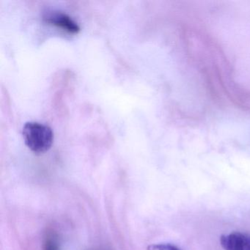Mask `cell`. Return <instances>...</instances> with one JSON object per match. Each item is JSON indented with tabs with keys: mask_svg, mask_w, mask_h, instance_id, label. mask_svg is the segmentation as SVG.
Instances as JSON below:
<instances>
[{
	"mask_svg": "<svg viewBox=\"0 0 250 250\" xmlns=\"http://www.w3.org/2000/svg\"><path fill=\"white\" fill-rule=\"evenodd\" d=\"M147 250H181L175 245L171 244H151L147 247Z\"/></svg>",
	"mask_w": 250,
	"mask_h": 250,
	"instance_id": "5b68a950",
	"label": "cell"
},
{
	"mask_svg": "<svg viewBox=\"0 0 250 250\" xmlns=\"http://www.w3.org/2000/svg\"><path fill=\"white\" fill-rule=\"evenodd\" d=\"M22 136L27 147L37 154L46 153L53 144L52 128L40 123H27L23 127Z\"/></svg>",
	"mask_w": 250,
	"mask_h": 250,
	"instance_id": "6da1fadb",
	"label": "cell"
},
{
	"mask_svg": "<svg viewBox=\"0 0 250 250\" xmlns=\"http://www.w3.org/2000/svg\"><path fill=\"white\" fill-rule=\"evenodd\" d=\"M43 250H61L58 235L54 231L46 232L43 240Z\"/></svg>",
	"mask_w": 250,
	"mask_h": 250,
	"instance_id": "277c9868",
	"label": "cell"
},
{
	"mask_svg": "<svg viewBox=\"0 0 250 250\" xmlns=\"http://www.w3.org/2000/svg\"><path fill=\"white\" fill-rule=\"evenodd\" d=\"M225 250H250V235L242 232H232L220 238Z\"/></svg>",
	"mask_w": 250,
	"mask_h": 250,
	"instance_id": "3957f363",
	"label": "cell"
},
{
	"mask_svg": "<svg viewBox=\"0 0 250 250\" xmlns=\"http://www.w3.org/2000/svg\"><path fill=\"white\" fill-rule=\"evenodd\" d=\"M43 20L49 24L56 26L69 33H77L80 30V26L71 17L59 11L48 13Z\"/></svg>",
	"mask_w": 250,
	"mask_h": 250,
	"instance_id": "7a4b0ae2",
	"label": "cell"
}]
</instances>
